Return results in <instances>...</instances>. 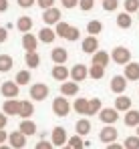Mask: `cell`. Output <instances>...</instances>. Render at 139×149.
I'll return each instance as SVG.
<instances>
[{"instance_id": "5", "label": "cell", "mask_w": 139, "mask_h": 149, "mask_svg": "<svg viewBox=\"0 0 139 149\" xmlns=\"http://www.w3.org/2000/svg\"><path fill=\"white\" fill-rule=\"evenodd\" d=\"M48 97V87L45 83H34L30 85V99L32 101H45Z\"/></svg>"}, {"instance_id": "13", "label": "cell", "mask_w": 139, "mask_h": 149, "mask_svg": "<svg viewBox=\"0 0 139 149\" xmlns=\"http://www.w3.org/2000/svg\"><path fill=\"white\" fill-rule=\"evenodd\" d=\"M2 111H4L8 117L18 115V113H20V101H18V99H6V101H4V105H2Z\"/></svg>"}, {"instance_id": "15", "label": "cell", "mask_w": 139, "mask_h": 149, "mask_svg": "<svg viewBox=\"0 0 139 149\" xmlns=\"http://www.w3.org/2000/svg\"><path fill=\"white\" fill-rule=\"evenodd\" d=\"M87 74H89V69H87L85 65H75V67L71 69V79H73V81H77V83L85 81V79H87Z\"/></svg>"}, {"instance_id": "22", "label": "cell", "mask_w": 139, "mask_h": 149, "mask_svg": "<svg viewBox=\"0 0 139 149\" xmlns=\"http://www.w3.org/2000/svg\"><path fill=\"white\" fill-rule=\"evenodd\" d=\"M73 109H75L77 113H81V115H87V113H89V99H85V97H77V99H75V105H73Z\"/></svg>"}, {"instance_id": "24", "label": "cell", "mask_w": 139, "mask_h": 149, "mask_svg": "<svg viewBox=\"0 0 139 149\" xmlns=\"http://www.w3.org/2000/svg\"><path fill=\"white\" fill-rule=\"evenodd\" d=\"M24 63H26V67H28V69H36V67L41 65V56H38V52H36V50H32V52H26V56H24Z\"/></svg>"}, {"instance_id": "39", "label": "cell", "mask_w": 139, "mask_h": 149, "mask_svg": "<svg viewBox=\"0 0 139 149\" xmlns=\"http://www.w3.org/2000/svg\"><path fill=\"white\" fill-rule=\"evenodd\" d=\"M79 36H81V30H79L77 26H71V28H69V32H67V36H65V38H67L69 42H75V40H79Z\"/></svg>"}, {"instance_id": "40", "label": "cell", "mask_w": 139, "mask_h": 149, "mask_svg": "<svg viewBox=\"0 0 139 149\" xmlns=\"http://www.w3.org/2000/svg\"><path fill=\"white\" fill-rule=\"evenodd\" d=\"M125 10H127L129 14L139 12V0H125Z\"/></svg>"}, {"instance_id": "48", "label": "cell", "mask_w": 139, "mask_h": 149, "mask_svg": "<svg viewBox=\"0 0 139 149\" xmlns=\"http://www.w3.org/2000/svg\"><path fill=\"white\" fill-rule=\"evenodd\" d=\"M107 149H125V145H121V143L113 141V143H109V145H107Z\"/></svg>"}, {"instance_id": "41", "label": "cell", "mask_w": 139, "mask_h": 149, "mask_svg": "<svg viewBox=\"0 0 139 149\" xmlns=\"http://www.w3.org/2000/svg\"><path fill=\"white\" fill-rule=\"evenodd\" d=\"M93 6H95V0H79V8H81L83 12L93 10Z\"/></svg>"}, {"instance_id": "43", "label": "cell", "mask_w": 139, "mask_h": 149, "mask_svg": "<svg viewBox=\"0 0 139 149\" xmlns=\"http://www.w3.org/2000/svg\"><path fill=\"white\" fill-rule=\"evenodd\" d=\"M54 2H57V0H36V4H38L43 10H46V8H52V6H54Z\"/></svg>"}, {"instance_id": "46", "label": "cell", "mask_w": 139, "mask_h": 149, "mask_svg": "<svg viewBox=\"0 0 139 149\" xmlns=\"http://www.w3.org/2000/svg\"><path fill=\"white\" fill-rule=\"evenodd\" d=\"M8 40V30L6 28H0V45H4Z\"/></svg>"}, {"instance_id": "19", "label": "cell", "mask_w": 139, "mask_h": 149, "mask_svg": "<svg viewBox=\"0 0 139 149\" xmlns=\"http://www.w3.org/2000/svg\"><path fill=\"white\" fill-rule=\"evenodd\" d=\"M125 79L127 81H139V63H127L125 65Z\"/></svg>"}, {"instance_id": "36", "label": "cell", "mask_w": 139, "mask_h": 149, "mask_svg": "<svg viewBox=\"0 0 139 149\" xmlns=\"http://www.w3.org/2000/svg\"><path fill=\"white\" fill-rule=\"evenodd\" d=\"M69 28H71V24H67V22H63V20L54 24V30H57V36H61V38H65V36H67Z\"/></svg>"}, {"instance_id": "33", "label": "cell", "mask_w": 139, "mask_h": 149, "mask_svg": "<svg viewBox=\"0 0 139 149\" xmlns=\"http://www.w3.org/2000/svg\"><path fill=\"white\" fill-rule=\"evenodd\" d=\"M89 77L95 79V81L103 79V77H105V67H101V65H91V69H89Z\"/></svg>"}, {"instance_id": "10", "label": "cell", "mask_w": 139, "mask_h": 149, "mask_svg": "<svg viewBox=\"0 0 139 149\" xmlns=\"http://www.w3.org/2000/svg\"><path fill=\"white\" fill-rule=\"evenodd\" d=\"M43 20H45V24H57V22H61V10L59 8H46L43 10Z\"/></svg>"}, {"instance_id": "52", "label": "cell", "mask_w": 139, "mask_h": 149, "mask_svg": "<svg viewBox=\"0 0 139 149\" xmlns=\"http://www.w3.org/2000/svg\"><path fill=\"white\" fill-rule=\"evenodd\" d=\"M61 149H73V147H71L69 143H67V145H63V147H61Z\"/></svg>"}, {"instance_id": "25", "label": "cell", "mask_w": 139, "mask_h": 149, "mask_svg": "<svg viewBox=\"0 0 139 149\" xmlns=\"http://www.w3.org/2000/svg\"><path fill=\"white\" fill-rule=\"evenodd\" d=\"M91 65L107 67V65H109V52H105V50H97V52L93 54V63H91Z\"/></svg>"}, {"instance_id": "34", "label": "cell", "mask_w": 139, "mask_h": 149, "mask_svg": "<svg viewBox=\"0 0 139 149\" xmlns=\"http://www.w3.org/2000/svg\"><path fill=\"white\" fill-rule=\"evenodd\" d=\"M101 109H103V105H101V99H89V113L87 115H99L101 113Z\"/></svg>"}, {"instance_id": "1", "label": "cell", "mask_w": 139, "mask_h": 149, "mask_svg": "<svg viewBox=\"0 0 139 149\" xmlns=\"http://www.w3.org/2000/svg\"><path fill=\"white\" fill-rule=\"evenodd\" d=\"M111 61L117 63V65H127V63H131V50L125 49V47H115L113 52H111Z\"/></svg>"}, {"instance_id": "53", "label": "cell", "mask_w": 139, "mask_h": 149, "mask_svg": "<svg viewBox=\"0 0 139 149\" xmlns=\"http://www.w3.org/2000/svg\"><path fill=\"white\" fill-rule=\"evenodd\" d=\"M135 131H137V135H139V125H137V129H135Z\"/></svg>"}, {"instance_id": "45", "label": "cell", "mask_w": 139, "mask_h": 149, "mask_svg": "<svg viewBox=\"0 0 139 149\" xmlns=\"http://www.w3.org/2000/svg\"><path fill=\"white\" fill-rule=\"evenodd\" d=\"M18 2V6L20 8H30V6H34L36 4V0H16Z\"/></svg>"}, {"instance_id": "42", "label": "cell", "mask_w": 139, "mask_h": 149, "mask_svg": "<svg viewBox=\"0 0 139 149\" xmlns=\"http://www.w3.org/2000/svg\"><path fill=\"white\" fill-rule=\"evenodd\" d=\"M34 149H54V143H52V141H46V139H41V141L34 145Z\"/></svg>"}, {"instance_id": "6", "label": "cell", "mask_w": 139, "mask_h": 149, "mask_svg": "<svg viewBox=\"0 0 139 149\" xmlns=\"http://www.w3.org/2000/svg\"><path fill=\"white\" fill-rule=\"evenodd\" d=\"M99 119L103 121L105 125H113L119 121V111H117L115 107H105V109H101V113H99Z\"/></svg>"}, {"instance_id": "9", "label": "cell", "mask_w": 139, "mask_h": 149, "mask_svg": "<svg viewBox=\"0 0 139 149\" xmlns=\"http://www.w3.org/2000/svg\"><path fill=\"white\" fill-rule=\"evenodd\" d=\"M81 49H83V52H87V54H95V52L99 50V40H97V36H95V34H89L87 38H83Z\"/></svg>"}, {"instance_id": "14", "label": "cell", "mask_w": 139, "mask_h": 149, "mask_svg": "<svg viewBox=\"0 0 139 149\" xmlns=\"http://www.w3.org/2000/svg\"><path fill=\"white\" fill-rule=\"evenodd\" d=\"M61 93L65 95V97H77V93H79V83L77 81H65L63 85H61Z\"/></svg>"}, {"instance_id": "54", "label": "cell", "mask_w": 139, "mask_h": 149, "mask_svg": "<svg viewBox=\"0 0 139 149\" xmlns=\"http://www.w3.org/2000/svg\"><path fill=\"white\" fill-rule=\"evenodd\" d=\"M137 14H139V12H137Z\"/></svg>"}, {"instance_id": "35", "label": "cell", "mask_w": 139, "mask_h": 149, "mask_svg": "<svg viewBox=\"0 0 139 149\" xmlns=\"http://www.w3.org/2000/svg\"><path fill=\"white\" fill-rule=\"evenodd\" d=\"M101 30H103V24H101V20H91V22L87 24V32H89V34H95V36H97Z\"/></svg>"}, {"instance_id": "2", "label": "cell", "mask_w": 139, "mask_h": 149, "mask_svg": "<svg viewBox=\"0 0 139 149\" xmlns=\"http://www.w3.org/2000/svg\"><path fill=\"white\" fill-rule=\"evenodd\" d=\"M71 111V103L67 101V97L63 95V97H57V99L52 101V113L57 115V117H67Z\"/></svg>"}, {"instance_id": "23", "label": "cell", "mask_w": 139, "mask_h": 149, "mask_svg": "<svg viewBox=\"0 0 139 149\" xmlns=\"http://www.w3.org/2000/svg\"><path fill=\"white\" fill-rule=\"evenodd\" d=\"M22 119H30L34 115V105L30 101H20V113H18Z\"/></svg>"}, {"instance_id": "29", "label": "cell", "mask_w": 139, "mask_h": 149, "mask_svg": "<svg viewBox=\"0 0 139 149\" xmlns=\"http://www.w3.org/2000/svg\"><path fill=\"white\" fill-rule=\"evenodd\" d=\"M75 129H77V133L83 135V137L89 135V133H91V123H89V119H81V121H77Z\"/></svg>"}, {"instance_id": "37", "label": "cell", "mask_w": 139, "mask_h": 149, "mask_svg": "<svg viewBox=\"0 0 139 149\" xmlns=\"http://www.w3.org/2000/svg\"><path fill=\"white\" fill-rule=\"evenodd\" d=\"M125 149H139V135H131V137H125Z\"/></svg>"}, {"instance_id": "21", "label": "cell", "mask_w": 139, "mask_h": 149, "mask_svg": "<svg viewBox=\"0 0 139 149\" xmlns=\"http://www.w3.org/2000/svg\"><path fill=\"white\" fill-rule=\"evenodd\" d=\"M18 129L22 131L26 137H32V135L36 133V123H34V121H30V119H22L20 125H18Z\"/></svg>"}, {"instance_id": "27", "label": "cell", "mask_w": 139, "mask_h": 149, "mask_svg": "<svg viewBox=\"0 0 139 149\" xmlns=\"http://www.w3.org/2000/svg\"><path fill=\"white\" fill-rule=\"evenodd\" d=\"M125 125H127V127H137L139 125V111L129 109V111L125 113Z\"/></svg>"}, {"instance_id": "47", "label": "cell", "mask_w": 139, "mask_h": 149, "mask_svg": "<svg viewBox=\"0 0 139 149\" xmlns=\"http://www.w3.org/2000/svg\"><path fill=\"white\" fill-rule=\"evenodd\" d=\"M6 121H8V115L6 113H0V129L6 127Z\"/></svg>"}, {"instance_id": "18", "label": "cell", "mask_w": 139, "mask_h": 149, "mask_svg": "<svg viewBox=\"0 0 139 149\" xmlns=\"http://www.w3.org/2000/svg\"><path fill=\"white\" fill-rule=\"evenodd\" d=\"M36 45H38V38H36L32 32H24L22 34V47L26 49V52L36 50Z\"/></svg>"}, {"instance_id": "4", "label": "cell", "mask_w": 139, "mask_h": 149, "mask_svg": "<svg viewBox=\"0 0 139 149\" xmlns=\"http://www.w3.org/2000/svg\"><path fill=\"white\" fill-rule=\"evenodd\" d=\"M117 137H119V131H117L113 125H105V127L101 129V133H99V139H101L105 145H109V143L117 141Z\"/></svg>"}, {"instance_id": "12", "label": "cell", "mask_w": 139, "mask_h": 149, "mask_svg": "<svg viewBox=\"0 0 139 149\" xmlns=\"http://www.w3.org/2000/svg\"><path fill=\"white\" fill-rule=\"evenodd\" d=\"M8 143L14 149H22L24 145H26V135H24L20 129H18V131H12V133L8 135Z\"/></svg>"}, {"instance_id": "30", "label": "cell", "mask_w": 139, "mask_h": 149, "mask_svg": "<svg viewBox=\"0 0 139 149\" xmlns=\"http://www.w3.org/2000/svg\"><path fill=\"white\" fill-rule=\"evenodd\" d=\"M12 65H14V61L10 54H0V73H8L12 69Z\"/></svg>"}, {"instance_id": "38", "label": "cell", "mask_w": 139, "mask_h": 149, "mask_svg": "<svg viewBox=\"0 0 139 149\" xmlns=\"http://www.w3.org/2000/svg\"><path fill=\"white\" fill-rule=\"evenodd\" d=\"M119 8V0H103V10L105 12H115Z\"/></svg>"}, {"instance_id": "28", "label": "cell", "mask_w": 139, "mask_h": 149, "mask_svg": "<svg viewBox=\"0 0 139 149\" xmlns=\"http://www.w3.org/2000/svg\"><path fill=\"white\" fill-rule=\"evenodd\" d=\"M16 28L20 30V32H30V28H32V18L30 16H20L18 20H16Z\"/></svg>"}, {"instance_id": "20", "label": "cell", "mask_w": 139, "mask_h": 149, "mask_svg": "<svg viewBox=\"0 0 139 149\" xmlns=\"http://www.w3.org/2000/svg\"><path fill=\"white\" fill-rule=\"evenodd\" d=\"M131 24H133V18H131V14L127 12V10H123V12H119L117 14V26L119 28H131Z\"/></svg>"}, {"instance_id": "16", "label": "cell", "mask_w": 139, "mask_h": 149, "mask_svg": "<svg viewBox=\"0 0 139 149\" xmlns=\"http://www.w3.org/2000/svg\"><path fill=\"white\" fill-rule=\"evenodd\" d=\"M50 74H52V79H54V81H63V83H65V81L71 77V71L65 67V65H54Z\"/></svg>"}, {"instance_id": "17", "label": "cell", "mask_w": 139, "mask_h": 149, "mask_svg": "<svg viewBox=\"0 0 139 149\" xmlns=\"http://www.w3.org/2000/svg\"><path fill=\"white\" fill-rule=\"evenodd\" d=\"M50 58H52V63H54V65H65V63H67V58H69V52H67V49L59 47V49H52Z\"/></svg>"}, {"instance_id": "50", "label": "cell", "mask_w": 139, "mask_h": 149, "mask_svg": "<svg viewBox=\"0 0 139 149\" xmlns=\"http://www.w3.org/2000/svg\"><path fill=\"white\" fill-rule=\"evenodd\" d=\"M8 10V0H0V12H6Z\"/></svg>"}, {"instance_id": "3", "label": "cell", "mask_w": 139, "mask_h": 149, "mask_svg": "<svg viewBox=\"0 0 139 149\" xmlns=\"http://www.w3.org/2000/svg\"><path fill=\"white\" fill-rule=\"evenodd\" d=\"M0 93H2V97H6V99H16L18 93H20V85H18L16 81H6V83H2Z\"/></svg>"}, {"instance_id": "51", "label": "cell", "mask_w": 139, "mask_h": 149, "mask_svg": "<svg viewBox=\"0 0 139 149\" xmlns=\"http://www.w3.org/2000/svg\"><path fill=\"white\" fill-rule=\"evenodd\" d=\"M0 149H14V147H12V145H4V143H2V145H0Z\"/></svg>"}, {"instance_id": "7", "label": "cell", "mask_w": 139, "mask_h": 149, "mask_svg": "<svg viewBox=\"0 0 139 149\" xmlns=\"http://www.w3.org/2000/svg\"><path fill=\"white\" fill-rule=\"evenodd\" d=\"M50 141L54 143V147H61V145H67L69 143V137H67V131L63 127H54L52 129V135H50Z\"/></svg>"}, {"instance_id": "44", "label": "cell", "mask_w": 139, "mask_h": 149, "mask_svg": "<svg viewBox=\"0 0 139 149\" xmlns=\"http://www.w3.org/2000/svg\"><path fill=\"white\" fill-rule=\"evenodd\" d=\"M61 6L63 8H75V6H79V0H61Z\"/></svg>"}, {"instance_id": "31", "label": "cell", "mask_w": 139, "mask_h": 149, "mask_svg": "<svg viewBox=\"0 0 139 149\" xmlns=\"http://www.w3.org/2000/svg\"><path fill=\"white\" fill-rule=\"evenodd\" d=\"M69 145L73 149H85V147H87V141H83V135L75 133L73 137H69Z\"/></svg>"}, {"instance_id": "32", "label": "cell", "mask_w": 139, "mask_h": 149, "mask_svg": "<svg viewBox=\"0 0 139 149\" xmlns=\"http://www.w3.org/2000/svg\"><path fill=\"white\" fill-rule=\"evenodd\" d=\"M14 81H16L18 85H28V83L32 81V77H30V69H26V71H18L16 77H14Z\"/></svg>"}, {"instance_id": "11", "label": "cell", "mask_w": 139, "mask_h": 149, "mask_svg": "<svg viewBox=\"0 0 139 149\" xmlns=\"http://www.w3.org/2000/svg\"><path fill=\"white\" fill-rule=\"evenodd\" d=\"M54 38H57V30L50 28L48 24L43 26V28L38 30V40H41V42H45V45H52Z\"/></svg>"}, {"instance_id": "8", "label": "cell", "mask_w": 139, "mask_h": 149, "mask_svg": "<svg viewBox=\"0 0 139 149\" xmlns=\"http://www.w3.org/2000/svg\"><path fill=\"white\" fill-rule=\"evenodd\" d=\"M125 89H127V79H125V74H115V77L111 79V91H113L115 95H123Z\"/></svg>"}, {"instance_id": "26", "label": "cell", "mask_w": 139, "mask_h": 149, "mask_svg": "<svg viewBox=\"0 0 139 149\" xmlns=\"http://www.w3.org/2000/svg\"><path fill=\"white\" fill-rule=\"evenodd\" d=\"M115 109L119 113H127L131 109V99L129 97H117L115 99Z\"/></svg>"}, {"instance_id": "49", "label": "cell", "mask_w": 139, "mask_h": 149, "mask_svg": "<svg viewBox=\"0 0 139 149\" xmlns=\"http://www.w3.org/2000/svg\"><path fill=\"white\" fill-rule=\"evenodd\" d=\"M4 141H8V133H6L4 129H0V145H2Z\"/></svg>"}]
</instances>
